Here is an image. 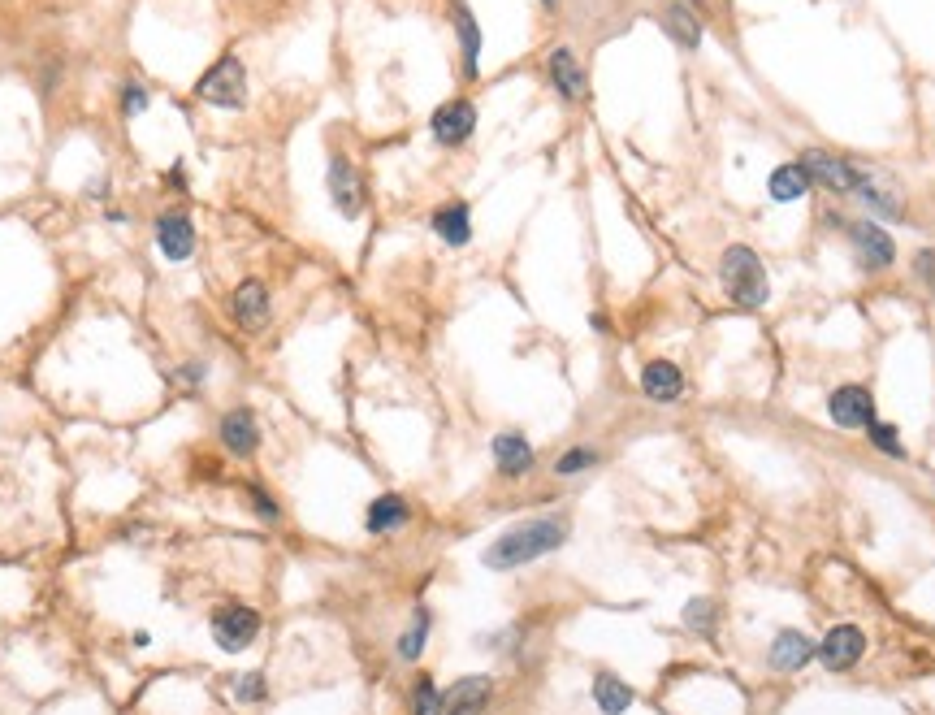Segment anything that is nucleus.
<instances>
[{
    "instance_id": "1",
    "label": "nucleus",
    "mask_w": 935,
    "mask_h": 715,
    "mask_svg": "<svg viewBox=\"0 0 935 715\" xmlns=\"http://www.w3.org/2000/svg\"><path fill=\"white\" fill-rule=\"evenodd\" d=\"M563 542H568V525H563V520H546V516L524 520V525L507 529L498 542L485 546V568H494V572L524 568V564H533V559L559 551Z\"/></svg>"
},
{
    "instance_id": "2",
    "label": "nucleus",
    "mask_w": 935,
    "mask_h": 715,
    "mask_svg": "<svg viewBox=\"0 0 935 715\" xmlns=\"http://www.w3.org/2000/svg\"><path fill=\"white\" fill-rule=\"evenodd\" d=\"M719 278H723V291H728V299H732V304H741V308H762V304H767V295H771L767 269H762V260H758L754 247H745V243H732L728 252H723Z\"/></svg>"
},
{
    "instance_id": "3",
    "label": "nucleus",
    "mask_w": 935,
    "mask_h": 715,
    "mask_svg": "<svg viewBox=\"0 0 935 715\" xmlns=\"http://www.w3.org/2000/svg\"><path fill=\"white\" fill-rule=\"evenodd\" d=\"M195 96H200L204 104H217V109H243V104H247V70H243V61L234 57V52L217 57L204 70L200 83H195Z\"/></svg>"
},
{
    "instance_id": "4",
    "label": "nucleus",
    "mask_w": 935,
    "mask_h": 715,
    "mask_svg": "<svg viewBox=\"0 0 935 715\" xmlns=\"http://www.w3.org/2000/svg\"><path fill=\"white\" fill-rule=\"evenodd\" d=\"M801 165H806V174L827 191H836V195L858 191V161H845V156H836V152L810 148V152H801Z\"/></svg>"
},
{
    "instance_id": "5",
    "label": "nucleus",
    "mask_w": 935,
    "mask_h": 715,
    "mask_svg": "<svg viewBox=\"0 0 935 715\" xmlns=\"http://www.w3.org/2000/svg\"><path fill=\"white\" fill-rule=\"evenodd\" d=\"M256 633H260V616H256L252 607H243V603L221 607L217 616H213V642L221 650H230V655H239V650L252 646Z\"/></svg>"
},
{
    "instance_id": "6",
    "label": "nucleus",
    "mask_w": 935,
    "mask_h": 715,
    "mask_svg": "<svg viewBox=\"0 0 935 715\" xmlns=\"http://www.w3.org/2000/svg\"><path fill=\"white\" fill-rule=\"evenodd\" d=\"M849 243L866 269H888L897 260V243L879 221H849Z\"/></svg>"
},
{
    "instance_id": "7",
    "label": "nucleus",
    "mask_w": 935,
    "mask_h": 715,
    "mask_svg": "<svg viewBox=\"0 0 935 715\" xmlns=\"http://www.w3.org/2000/svg\"><path fill=\"white\" fill-rule=\"evenodd\" d=\"M862 650H866V633L858 629V624H836V629L819 642V650H814V655L823 659V668L849 672L853 663L862 659Z\"/></svg>"
},
{
    "instance_id": "8",
    "label": "nucleus",
    "mask_w": 935,
    "mask_h": 715,
    "mask_svg": "<svg viewBox=\"0 0 935 715\" xmlns=\"http://www.w3.org/2000/svg\"><path fill=\"white\" fill-rule=\"evenodd\" d=\"M433 126V139L446 143V148H459V143H468V135L477 130V104L472 100H446L438 113L429 117Z\"/></svg>"
},
{
    "instance_id": "9",
    "label": "nucleus",
    "mask_w": 935,
    "mask_h": 715,
    "mask_svg": "<svg viewBox=\"0 0 935 715\" xmlns=\"http://www.w3.org/2000/svg\"><path fill=\"white\" fill-rule=\"evenodd\" d=\"M329 200H334L338 213L351 221L364 213V187H360V174L351 169L347 156H334V161H329Z\"/></svg>"
},
{
    "instance_id": "10",
    "label": "nucleus",
    "mask_w": 935,
    "mask_h": 715,
    "mask_svg": "<svg viewBox=\"0 0 935 715\" xmlns=\"http://www.w3.org/2000/svg\"><path fill=\"white\" fill-rule=\"evenodd\" d=\"M827 412H832L836 425L862 429V425L875 421V399H871V390H866V386H840L836 395L827 399Z\"/></svg>"
},
{
    "instance_id": "11",
    "label": "nucleus",
    "mask_w": 935,
    "mask_h": 715,
    "mask_svg": "<svg viewBox=\"0 0 935 715\" xmlns=\"http://www.w3.org/2000/svg\"><path fill=\"white\" fill-rule=\"evenodd\" d=\"M156 247H161L165 260L182 265V260H191V252H195V226L182 213H161L156 217Z\"/></svg>"
},
{
    "instance_id": "12",
    "label": "nucleus",
    "mask_w": 935,
    "mask_h": 715,
    "mask_svg": "<svg viewBox=\"0 0 935 715\" xmlns=\"http://www.w3.org/2000/svg\"><path fill=\"white\" fill-rule=\"evenodd\" d=\"M490 694H494L490 676H464L442 694V715H481Z\"/></svg>"
},
{
    "instance_id": "13",
    "label": "nucleus",
    "mask_w": 935,
    "mask_h": 715,
    "mask_svg": "<svg viewBox=\"0 0 935 715\" xmlns=\"http://www.w3.org/2000/svg\"><path fill=\"white\" fill-rule=\"evenodd\" d=\"M230 312H234V321H239L243 330H265V325H269V291H265V282L247 278L239 291H234Z\"/></svg>"
},
{
    "instance_id": "14",
    "label": "nucleus",
    "mask_w": 935,
    "mask_h": 715,
    "mask_svg": "<svg viewBox=\"0 0 935 715\" xmlns=\"http://www.w3.org/2000/svg\"><path fill=\"white\" fill-rule=\"evenodd\" d=\"M546 74H550V83H555V91L563 100H581L585 96V70H581V61L572 57V48H555L546 57Z\"/></svg>"
},
{
    "instance_id": "15",
    "label": "nucleus",
    "mask_w": 935,
    "mask_h": 715,
    "mask_svg": "<svg viewBox=\"0 0 935 715\" xmlns=\"http://www.w3.org/2000/svg\"><path fill=\"white\" fill-rule=\"evenodd\" d=\"M641 390L650 395L654 403H676L684 395V373L676 369L671 360H650L641 369Z\"/></svg>"
},
{
    "instance_id": "16",
    "label": "nucleus",
    "mask_w": 935,
    "mask_h": 715,
    "mask_svg": "<svg viewBox=\"0 0 935 715\" xmlns=\"http://www.w3.org/2000/svg\"><path fill=\"white\" fill-rule=\"evenodd\" d=\"M221 442L234 451V455H252L260 447V429H256V416L247 408H234L221 416Z\"/></svg>"
},
{
    "instance_id": "17",
    "label": "nucleus",
    "mask_w": 935,
    "mask_h": 715,
    "mask_svg": "<svg viewBox=\"0 0 935 715\" xmlns=\"http://www.w3.org/2000/svg\"><path fill=\"white\" fill-rule=\"evenodd\" d=\"M814 650H819V646H814L806 633L784 629L780 637H775V646H771V663H775L780 672H801V668H806V663L814 659Z\"/></svg>"
},
{
    "instance_id": "18",
    "label": "nucleus",
    "mask_w": 935,
    "mask_h": 715,
    "mask_svg": "<svg viewBox=\"0 0 935 715\" xmlns=\"http://www.w3.org/2000/svg\"><path fill=\"white\" fill-rule=\"evenodd\" d=\"M494 464H498V473H507V477L529 473V468H533L529 438H524V434H498L494 438Z\"/></svg>"
},
{
    "instance_id": "19",
    "label": "nucleus",
    "mask_w": 935,
    "mask_h": 715,
    "mask_svg": "<svg viewBox=\"0 0 935 715\" xmlns=\"http://www.w3.org/2000/svg\"><path fill=\"white\" fill-rule=\"evenodd\" d=\"M814 187V178L806 174V165L801 161H788V165H780L771 174V182H767V191H771V200L775 204H793V200H801Z\"/></svg>"
},
{
    "instance_id": "20",
    "label": "nucleus",
    "mask_w": 935,
    "mask_h": 715,
    "mask_svg": "<svg viewBox=\"0 0 935 715\" xmlns=\"http://www.w3.org/2000/svg\"><path fill=\"white\" fill-rule=\"evenodd\" d=\"M663 31H667L671 44L684 48V52H693L697 44H702V22H697V13L689 5H671L663 13Z\"/></svg>"
},
{
    "instance_id": "21",
    "label": "nucleus",
    "mask_w": 935,
    "mask_h": 715,
    "mask_svg": "<svg viewBox=\"0 0 935 715\" xmlns=\"http://www.w3.org/2000/svg\"><path fill=\"white\" fill-rule=\"evenodd\" d=\"M407 503L399 499V494H381V499H373V507H368V533H394V529H403L407 525Z\"/></svg>"
},
{
    "instance_id": "22",
    "label": "nucleus",
    "mask_w": 935,
    "mask_h": 715,
    "mask_svg": "<svg viewBox=\"0 0 935 715\" xmlns=\"http://www.w3.org/2000/svg\"><path fill=\"white\" fill-rule=\"evenodd\" d=\"M433 230L442 234V243L451 247H464L472 239V217H468V204H446L433 213Z\"/></svg>"
},
{
    "instance_id": "23",
    "label": "nucleus",
    "mask_w": 935,
    "mask_h": 715,
    "mask_svg": "<svg viewBox=\"0 0 935 715\" xmlns=\"http://www.w3.org/2000/svg\"><path fill=\"white\" fill-rule=\"evenodd\" d=\"M594 702L607 715H624L632 707V689L620 681V676H611V672H598L594 676Z\"/></svg>"
},
{
    "instance_id": "24",
    "label": "nucleus",
    "mask_w": 935,
    "mask_h": 715,
    "mask_svg": "<svg viewBox=\"0 0 935 715\" xmlns=\"http://www.w3.org/2000/svg\"><path fill=\"white\" fill-rule=\"evenodd\" d=\"M455 31H459V48H464V70L477 74V65H481V26L464 5H455Z\"/></svg>"
},
{
    "instance_id": "25",
    "label": "nucleus",
    "mask_w": 935,
    "mask_h": 715,
    "mask_svg": "<svg viewBox=\"0 0 935 715\" xmlns=\"http://www.w3.org/2000/svg\"><path fill=\"white\" fill-rule=\"evenodd\" d=\"M425 633H429V611L416 607L412 629H407L403 642H399V655H403V659H420V650H425Z\"/></svg>"
},
{
    "instance_id": "26",
    "label": "nucleus",
    "mask_w": 935,
    "mask_h": 715,
    "mask_svg": "<svg viewBox=\"0 0 935 715\" xmlns=\"http://www.w3.org/2000/svg\"><path fill=\"white\" fill-rule=\"evenodd\" d=\"M684 624L697 629L702 637H710L715 633V603H710V598H693V603L684 607Z\"/></svg>"
},
{
    "instance_id": "27",
    "label": "nucleus",
    "mask_w": 935,
    "mask_h": 715,
    "mask_svg": "<svg viewBox=\"0 0 935 715\" xmlns=\"http://www.w3.org/2000/svg\"><path fill=\"white\" fill-rule=\"evenodd\" d=\"M594 464H598V451H589V447H572L568 455H559L555 473H559V477H576V473H585V468H594Z\"/></svg>"
},
{
    "instance_id": "28",
    "label": "nucleus",
    "mask_w": 935,
    "mask_h": 715,
    "mask_svg": "<svg viewBox=\"0 0 935 715\" xmlns=\"http://www.w3.org/2000/svg\"><path fill=\"white\" fill-rule=\"evenodd\" d=\"M412 715H442V694L433 689L429 676H420V685L412 694Z\"/></svg>"
},
{
    "instance_id": "29",
    "label": "nucleus",
    "mask_w": 935,
    "mask_h": 715,
    "mask_svg": "<svg viewBox=\"0 0 935 715\" xmlns=\"http://www.w3.org/2000/svg\"><path fill=\"white\" fill-rule=\"evenodd\" d=\"M871 442H875L879 451H888V455H905L901 438H897V429L884 425V421H871Z\"/></svg>"
},
{
    "instance_id": "30",
    "label": "nucleus",
    "mask_w": 935,
    "mask_h": 715,
    "mask_svg": "<svg viewBox=\"0 0 935 715\" xmlns=\"http://www.w3.org/2000/svg\"><path fill=\"white\" fill-rule=\"evenodd\" d=\"M143 109H148V91H143V83H126L122 87V113L126 117H139Z\"/></svg>"
},
{
    "instance_id": "31",
    "label": "nucleus",
    "mask_w": 935,
    "mask_h": 715,
    "mask_svg": "<svg viewBox=\"0 0 935 715\" xmlns=\"http://www.w3.org/2000/svg\"><path fill=\"white\" fill-rule=\"evenodd\" d=\"M234 698H239V702H260V698H265V676H260V672H247L243 681L234 685Z\"/></svg>"
},
{
    "instance_id": "32",
    "label": "nucleus",
    "mask_w": 935,
    "mask_h": 715,
    "mask_svg": "<svg viewBox=\"0 0 935 715\" xmlns=\"http://www.w3.org/2000/svg\"><path fill=\"white\" fill-rule=\"evenodd\" d=\"M914 269H918V278H923V282L931 286V291H935V247H931V252H918Z\"/></svg>"
},
{
    "instance_id": "33",
    "label": "nucleus",
    "mask_w": 935,
    "mask_h": 715,
    "mask_svg": "<svg viewBox=\"0 0 935 715\" xmlns=\"http://www.w3.org/2000/svg\"><path fill=\"white\" fill-rule=\"evenodd\" d=\"M252 507H256V512L265 516V520H278V503H273L265 490H252Z\"/></svg>"
},
{
    "instance_id": "34",
    "label": "nucleus",
    "mask_w": 935,
    "mask_h": 715,
    "mask_svg": "<svg viewBox=\"0 0 935 715\" xmlns=\"http://www.w3.org/2000/svg\"><path fill=\"white\" fill-rule=\"evenodd\" d=\"M546 5H555V0H546Z\"/></svg>"
}]
</instances>
